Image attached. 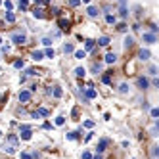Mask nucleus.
I'll return each mask as SVG.
<instances>
[{
  "instance_id": "nucleus-1",
  "label": "nucleus",
  "mask_w": 159,
  "mask_h": 159,
  "mask_svg": "<svg viewBox=\"0 0 159 159\" xmlns=\"http://www.w3.org/2000/svg\"><path fill=\"white\" fill-rule=\"evenodd\" d=\"M17 146H19V136L10 134V136H8V142L4 144V152L6 153H15L17 152Z\"/></svg>"
},
{
  "instance_id": "nucleus-2",
  "label": "nucleus",
  "mask_w": 159,
  "mask_h": 159,
  "mask_svg": "<svg viewBox=\"0 0 159 159\" xmlns=\"http://www.w3.org/2000/svg\"><path fill=\"white\" fill-rule=\"evenodd\" d=\"M12 42H13V44H17V46L25 44V42H27V35L23 31H21V33H13V35H12Z\"/></svg>"
},
{
  "instance_id": "nucleus-3",
  "label": "nucleus",
  "mask_w": 159,
  "mask_h": 159,
  "mask_svg": "<svg viewBox=\"0 0 159 159\" xmlns=\"http://www.w3.org/2000/svg\"><path fill=\"white\" fill-rule=\"evenodd\" d=\"M17 98H19V102H21V104H27V102H31L33 92H31V90H21Z\"/></svg>"
},
{
  "instance_id": "nucleus-4",
  "label": "nucleus",
  "mask_w": 159,
  "mask_h": 159,
  "mask_svg": "<svg viewBox=\"0 0 159 159\" xmlns=\"http://www.w3.org/2000/svg\"><path fill=\"white\" fill-rule=\"evenodd\" d=\"M136 86L140 90H148L150 88V81H148L146 77H138V79H136Z\"/></svg>"
},
{
  "instance_id": "nucleus-5",
  "label": "nucleus",
  "mask_w": 159,
  "mask_h": 159,
  "mask_svg": "<svg viewBox=\"0 0 159 159\" xmlns=\"http://www.w3.org/2000/svg\"><path fill=\"white\" fill-rule=\"evenodd\" d=\"M142 40H144L146 44H155V42H157V37H155L153 33H144V35H142Z\"/></svg>"
},
{
  "instance_id": "nucleus-6",
  "label": "nucleus",
  "mask_w": 159,
  "mask_h": 159,
  "mask_svg": "<svg viewBox=\"0 0 159 159\" xmlns=\"http://www.w3.org/2000/svg\"><path fill=\"white\" fill-rule=\"evenodd\" d=\"M96 96H98V92H96V90L90 86V88L84 90V102H90V100H94Z\"/></svg>"
},
{
  "instance_id": "nucleus-7",
  "label": "nucleus",
  "mask_w": 159,
  "mask_h": 159,
  "mask_svg": "<svg viewBox=\"0 0 159 159\" xmlns=\"http://www.w3.org/2000/svg\"><path fill=\"white\" fill-rule=\"evenodd\" d=\"M31 136H33L31 128H23V130H19V138H21V140H31Z\"/></svg>"
},
{
  "instance_id": "nucleus-8",
  "label": "nucleus",
  "mask_w": 159,
  "mask_h": 159,
  "mask_svg": "<svg viewBox=\"0 0 159 159\" xmlns=\"http://www.w3.org/2000/svg\"><path fill=\"white\" fill-rule=\"evenodd\" d=\"M108 146H109V140H108V138H102V140H100V144H98V148H96V152H98V153H104Z\"/></svg>"
},
{
  "instance_id": "nucleus-9",
  "label": "nucleus",
  "mask_w": 159,
  "mask_h": 159,
  "mask_svg": "<svg viewBox=\"0 0 159 159\" xmlns=\"http://www.w3.org/2000/svg\"><path fill=\"white\" fill-rule=\"evenodd\" d=\"M57 27H59L61 31H69V21L63 19V17H59V19H57Z\"/></svg>"
},
{
  "instance_id": "nucleus-10",
  "label": "nucleus",
  "mask_w": 159,
  "mask_h": 159,
  "mask_svg": "<svg viewBox=\"0 0 159 159\" xmlns=\"http://www.w3.org/2000/svg\"><path fill=\"white\" fill-rule=\"evenodd\" d=\"M86 13H88V17H98V15H100V10L96 6H88L86 8Z\"/></svg>"
},
{
  "instance_id": "nucleus-11",
  "label": "nucleus",
  "mask_w": 159,
  "mask_h": 159,
  "mask_svg": "<svg viewBox=\"0 0 159 159\" xmlns=\"http://www.w3.org/2000/svg\"><path fill=\"white\" fill-rule=\"evenodd\" d=\"M132 46H134V38L132 37H125V40H123V48L128 50V48H132Z\"/></svg>"
},
{
  "instance_id": "nucleus-12",
  "label": "nucleus",
  "mask_w": 159,
  "mask_h": 159,
  "mask_svg": "<svg viewBox=\"0 0 159 159\" xmlns=\"http://www.w3.org/2000/svg\"><path fill=\"white\" fill-rule=\"evenodd\" d=\"M138 57H140L142 61H148V59L152 57V54H150V50H144V48H142V50L138 52Z\"/></svg>"
},
{
  "instance_id": "nucleus-13",
  "label": "nucleus",
  "mask_w": 159,
  "mask_h": 159,
  "mask_svg": "<svg viewBox=\"0 0 159 159\" xmlns=\"http://www.w3.org/2000/svg\"><path fill=\"white\" fill-rule=\"evenodd\" d=\"M33 15H35V17H38V19H42V17H44V10H42L40 6H35V10H33Z\"/></svg>"
},
{
  "instance_id": "nucleus-14",
  "label": "nucleus",
  "mask_w": 159,
  "mask_h": 159,
  "mask_svg": "<svg viewBox=\"0 0 159 159\" xmlns=\"http://www.w3.org/2000/svg\"><path fill=\"white\" fill-rule=\"evenodd\" d=\"M115 61H117V54H115V52H109L108 56H106V63H115Z\"/></svg>"
},
{
  "instance_id": "nucleus-15",
  "label": "nucleus",
  "mask_w": 159,
  "mask_h": 159,
  "mask_svg": "<svg viewBox=\"0 0 159 159\" xmlns=\"http://www.w3.org/2000/svg\"><path fill=\"white\" fill-rule=\"evenodd\" d=\"M31 57L35 59V61H40V59L44 57V54H42L40 50H33V52H31Z\"/></svg>"
},
{
  "instance_id": "nucleus-16",
  "label": "nucleus",
  "mask_w": 159,
  "mask_h": 159,
  "mask_svg": "<svg viewBox=\"0 0 159 159\" xmlns=\"http://www.w3.org/2000/svg\"><path fill=\"white\" fill-rule=\"evenodd\" d=\"M73 56H75V59H84L86 57V50H75Z\"/></svg>"
},
{
  "instance_id": "nucleus-17",
  "label": "nucleus",
  "mask_w": 159,
  "mask_h": 159,
  "mask_svg": "<svg viewBox=\"0 0 159 159\" xmlns=\"http://www.w3.org/2000/svg\"><path fill=\"white\" fill-rule=\"evenodd\" d=\"M63 52L65 54H73V52H75V46L71 44V42H65L63 44Z\"/></svg>"
},
{
  "instance_id": "nucleus-18",
  "label": "nucleus",
  "mask_w": 159,
  "mask_h": 159,
  "mask_svg": "<svg viewBox=\"0 0 159 159\" xmlns=\"http://www.w3.org/2000/svg\"><path fill=\"white\" fill-rule=\"evenodd\" d=\"M109 42H111L109 37H100V38H98V44H100V46H109Z\"/></svg>"
},
{
  "instance_id": "nucleus-19",
  "label": "nucleus",
  "mask_w": 159,
  "mask_h": 159,
  "mask_svg": "<svg viewBox=\"0 0 159 159\" xmlns=\"http://www.w3.org/2000/svg\"><path fill=\"white\" fill-rule=\"evenodd\" d=\"M75 75L79 77V79H83V77L86 75V69H84V67H77V69H75Z\"/></svg>"
},
{
  "instance_id": "nucleus-20",
  "label": "nucleus",
  "mask_w": 159,
  "mask_h": 159,
  "mask_svg": "<svg viewBox=\"0 0 159 159\" xmlns=\"http://www.w3.org/2000/svg\"><path fill=\"white\" fill-rule=\"evenodd\" d=\"M119 15H121L123 19L128 17V8H127V6H121V8H119Z\"/></svg>"
},
{
  "instance_id": "nucleus-21",
  "label": "nucleus",
  "mask_w": 159,
  "mask_h": 159,
  "mask_svg": "<svg viewBox=\"0 0 159 159\" xmlns=\"http://www.w3.org/2000/svg\"><path fill=\"white\" fill-rule=\"evenodd\" d=\"M102 83L104 84H111V73H109V71L106 73V75H102Z\"/></svg>"
},
{
  "instance_id": "nucleus-22",
  "label": "nucleus",
  "mask_w": 159,
  "mask_h": 159,
  "mask_svg": "<svg viewBox=\"0 0 159 159\" xmlns=\"http://www.w3.org/2000/svg\"><path fill=\"white\" fill-rule=\"evenodd\" d=\"M94 46H96V42H94V40H90V38H88V40H84V48H86V52H88V50H92Z\"/></svg>"
},
{
  "instance_id": "nucleus-23",
  "label": "nucleus",
  "mask_w": 159,
  "mask_h": 159,
  "mask_svg": "<svg viewBox=\"0 0 159 159\" xmlns=\"http://www.w3.org/2000/svg\"><path fill=\"white\" fill-rule=\"evenodd\" d=\"M13 67H15V69H23V67H25V61H23V59H15V61H13Z\"/></svg>"
},
{
  "instance_id": "nucleus-24",
  "label": "nucleus",
  "mask_w": 159,
  "mask_h": 159,
  "mask_svg": "<svg viewBox=\"0 0 159 159\" xmlns=\"http://www.w3.org/2000/svg\"><path fill=\"white\" fill-rule=\"evenodd\" d=\"M148 75H152V77L157 75V65H150L148 67Z\"/></svg>"
},
{
  "instance_id": "nucleus-25",
  "label": "nucleus",
  "mask_w": 159,
  "mask_h": 159,
  "mask_svg": "<svg viewBox=\"0 0 159 159\" xmlns=\"http://www.w3.org/2000/svg\"><path fill=\"white\" fill-rule=\"evenodd\" d=\"M127 92H128V84L127 83L119 84V94H127Z\"/></svg>"
},
{
  "instance_id": "nucleus-26",
  "label": "nucleus",
  "mask_w": 159,
  "mask_h": 159,
  "mask_svg": "<svg viewBox=\"0 0 159 159\" xmlns=\"http://www.w3.org/2000/svg\"><path fill=\"white\" fill-rule=\"evenodd\" d=\"M27 6H29V0H19V10H21V12H25Z\"/></svg>"
},
{
  "instance_id": "nucleus-27",
  "label": "nucleus",
  "mask_w": 159,
  "mask_h": 159,
  "mask_svg": "<svg viewBox=\"0 0 159 159\" xmlns=\"http://www.w3.org/2000/svg\"><path fill=\"white\" fill-rule=\"evenodd\" d=\"M6 21H8V23H13V21H15V13L6 12Z\"/></svg>"
},
{
  "instance_id": "nucleus-28",
  "label": "nucleus",
  "mask_w": 159,
  "mask_h": 159,
  "mask_svg": "<svg viewBox=\"0 0 159 159\" xmlns=\"http://www.w3.org/2000/svg\"><path fill=\"white\" fill-rule=\"evenodd\" d=\"M106 21H108L109 25H113L115 21H117V17H115V15H111V13H108V15H106Z\"/></svg>"
},
{
  "instance_id": "nucleus-29",
  "label": "nucleus",
  "mask_w": 159,
  "mask_h": 159,
  "mask_svg": "<svg viewBox=\"0 0 159 159\" xmlns=\"http://www.w3.org/2000/svg\"><path fill=\"white\" fill-rule=\"evenodd\" d=\"M52 94H54V98H61V96H63V92H61V88H57V86H56V88L52 90Z\"/></svg>"
},
{
  "instance_id": "nucleus-30",
  "label": "nucleus",
  "mask_w": 159,
  "mask_h": 159,
  "mask_svg": "<svg viewBox=\"0 0 159 159\" xmlns=\"http://www.w3.org/2000/svg\"><path fill=\"white\" fill-rule=\"evenodd\" d=\"M117 31L127 33V31H128V25H127V23H119V25H117Z\"/></svg>"
},
{
  "instance_id": "nucleus-31",
  "label": "nucleus",
  "mask_w": 159,
  "mask_h": 159,
  "mask_svg": "<svg viewBox=\"0 0 159 159\" xmlns=\"http://www.w3.org/2000/svg\"><path fill=\"white\" fill-rule=\"evenodd\" d=\"M56 125H57V127H63V125H65V117H61V115L56 117Z\"/></svg>"
},
{
  "instance_id": "nucleus-32",
  "label": "nucleus",
  "mask_w": 159,
  "mask_h": 159,
  "mask_svg": "<svg viewBox=\"0 0 159 159\" xmlns=\"http://www.w3.org/2000/svg\"><path fill=\"white\" fill-rule=\"evenodd\" d=\"M37 113L40 115V117H46V115H48V109H46V108H38V109H37Z\"/></svg>"
},
{
  "instance_id": "nucleus-33",
  "label": "nucleus",
  "mask_w": 159,
  "mask_h": 159,
  "mask_svg": "<svg viewBox=\"0 0 159 159\" xmlns=\"http://www.w3.org/2000/svg\"><path fill=\"white\" fill-rule=\"evenodd\" d=\"M152 157H153V159H157V157H159V148H157V146H153V148H152Z\"/></svg>"
},
{
  "instance_id": "nucleus-34",
  "label": "nucleus",
  "mask_w": 159,
  "mask_h": 159,
  "mask_svg": "<svg viewBox=\"0 0 159 159\" xmlns=\"http://www.w3.org/2000/svg\"><path fill=\"white\" fill-rule=\"evenodd\" d=\"M42 54H44L46 57H54V56H56V52L52 50V48H48V50H46V52H42Z\"/></svg>"
},
{
  "instance_id": "nucleus-35",
  "label": "nucleus",
  "mask_w": 159,
  "mask_h": 159,
  "mask_svg": "<svg viewBox=\"0 0 159 159\" xmlns=\"http://www.w3.org/2000/svg\"><path fill=\"white\" fill-rule=\"evenodd\" d=\"M40 42H42L44 46H52V38H50V37H44L42 40H40Z\"/></svg>"
},
{
  "instance_id": "nucleus-36",
  "label": "nucleus",
  "mask_w": 159,
  "mask_h": 159,
  "mask_svg": "<svg viewBox=\"0 0 159 159\" xmlns=\"http://www.w3.org/2000/svg\"><path fill=\"white\" fill-rule=\"evenodd\" d=\"M4 8H6L8 12H12V8H13V4H12V2H10V0H6V2H4Z\"/></svg>"
},
{
  "instance_id": "nucleus-37",
  "label": "nucleus",
  "mask_w": 159,
  "mask_h": 159,
  "mask_svg": "<svg viewBox=\"0 0 159 159\" xmlns=\"http://www.w3.org/2000/svg\"><path fill=\"white\" fill-rule=\"evenodd\" d=\"M77 134L79 132H67V140H77Z\"/></svg>"
},
{
  "instance_id": "nucleus-38",
  "label": "nucleus",
  "mask_w": 159,
  "mask_h": 159,
  "mask_svg": "<svg viewBox=\"0 0 159 159\" xmlns=\"http://www.w3.org/2000/svg\"><path fill=\"white\" fill-rule=\"evenodd\" d=\"M19 157H21V159H33V155H31V153H27V152H21Z\"/></svg>"
},
{
  "instance_id": "nucleus-39",
  "label": "nucleus",
  "mask_w": 159,
  "mask_h": 159,
  "mask_svg": "<svg viewBox=\"0 0 159 159\" xmlns=\"http://www.w3.org/2000/svg\"><path fill=\"white\" fill-rule=\"evenodd\" d=\"M100 69H102V65H100V63H94V65H92V71H94V73H100Z\"/></svg>"
},
{
  "instance_id": "nucleus-40",
  "label": "nucleus",
  "mask_w": 159,
  "mask_h": 159,
  "mask_svg": "<svg viewBox=\"0 0 159 159\" xmlns=\"http://www.w3.org/2000/svg\"><path fill=\"white\" fill-rule=\"evenodd\" d=\"M152 117H153V119H157V117H159V109H157V108L152 109Z\"/></svg>"
},
{
  "instance_id": "nucleus-41",
  "label": "nucleus",
  "mask_w": 159,
  "mask_h": 159,
  "mask_svg": "<svg viewBox=\"0 0 159 159\" xmlns=\"http://www.w3.org/2000/svg\"><path fill=\"white\" fill-rule=\"evenodd\" d=\"M69 4H71V6H73V8H77V6H79V4H81V0H69Z\"/></svg>"
},
{
  "instance_id": "nucleus-42",
  "label": "nucleus",
  "mask_w": 159,
  "mask_h": 159,
  "mask_svg": "<svg viewBox=\"0 0 159 159\" xmlns=\"http://www.w3.org/2000/svg\"><path fill=\"white\" fill-rule=\"evenodd\" d=\"M83 159H92V153L90 152H83Z\"/></svg>"
},
{
  "instance_id": "nucleus-43",
  "label": "nucleus",
  "mask_w": 159,
  "mask_h": 159,
  "mask_svg": "<svg viewBox=\"0 0 159 159\" xmlns=\"http://www.w3.org/2000/svg\"><path fill=\"white\" fill-rule=\"evenodd\" d=\"M152 136H157V121H155V125H153V128H152Z\"/></svg>"
},
{
  "instance_id": "nucleus-44",
  "label": "nucleus",
  "mask_w": 159,
  "mask_h": 159,
  "mask_svg": "<svg viewBox=\"0 0 159 159\" xmlns=\"http://www.w3.org/2000/svg\"><path fill=\"white\" fill-rule=\"evenodd\" d=\"M152 86H155V88H157V86H159V79H155V77H153V81H152Z\"/></svg>"
},
{
  "instance_id": "nucleus-45",
  "label": "nucleus",
  "mask_w": 159,
  "mask_h": 159,
  "mask_svg": "<svg viewBox=\"0 0 159 159\" xmlns=\"http://www.w3.org/2000/svg\"><path fill=\"white\" fill-rule=\"evenodd\" d=\"M84 127H86V128H92V127H94V123H92V121H84Z\"/></svg>"
},
{
  "instance_id": "nucleus-46",
  "label": "nucleus",
  "mask_w": 159,
  "mask_h": 159,
  "mask_svg": "<svg viewBox=\"0 0 159 159\" xmlns=\"http://www.w3.org/2000/svg\"><path fill=\"white\" fill-rule=\"evenodd\" d=\"M150 29H152V33H153V35L157 33V25H155V23H152V25H150Z\"/></svg>"
},
{
  "instance_id": "nucleus-47",
  "label": "nucleus",
  "mask_w": 159,
  "mask_h": 159,
  "mask_svg": "<svg viewBox=\"0 0 159 159\" xmlns=\"http://www.w3.org/2000/svg\"><path fill=\"white\" fill-rule=\"evenodd\" d=\"M44 4V0H35V6H42Z\"/></svg>"
},
{
  "instance_id": "nucleus-48",
  "label": "nucleus",
  "mask_w": 159,
  "mask_h": 159,
  "mask_svg": "<svg viewBox=\"0 0 159 159\" xmlns=\"http://www.w3.org/2000/svg\"><path fill=\"white\" fill-rule=\"evenodd\" d=\"M92 159H102V153H96V155H94Z\"/></svg>"
},
{
  "instance_id": "nucleus-49",
  "label": "nucleus",
  "mask_w": 159,
  "mask_h": 159,
  "mask_svg": "<svg viewBox=\"0 0 159 159\" xmlns=\"http://www.w3.org/2000/svg\"><path fill=\"white\" fill-rule=\"evenodd\" d=\"M81 2H90V0H81Z\"/></svg>"
},
{
  "instance_id": "nucleus-50",
  "label": "nucleus",
  "mask_w": 159,
  "mask_h": 159,
  "mask_svg": "<svg viewBox=\"0 0 159 159\" xmlns=\"http://www.w3.org/2000/svg\"><path fill=\"white\" fill-rule=\"evenodd\" d=\"M0 136H2V130H0Z\"/></svg>"
},
{
  "instance_id": "nucleus-51",
  "label": "nucleus",
  "mask_w": 159,
  "mask_h": 159,
  "mask_svg": "<svg viewBox=\"0 0 159 159\" xmlns=\"http://www.w3.org/2000/svg\"><path fill=\"white\" fill-rule=\"evenodd\" d=\"M0 42H2V38H0Z\"/></svg>"
},
{
  "instance_id": "nucleus-52",
  "label": "nucleus",
  "mask_w": 159,
  "mask_h": 159,
  "mask_svg": "<svg viewBox=\"0 0 159 159\" xmlns=\"http://www.w3.org/2000/svg\"><path fill=\"white\" fill-rule=\"evenodd\" d=\"M0 4H2V0H0Z\"/></svg>"
}]
</instances>
